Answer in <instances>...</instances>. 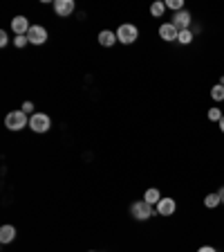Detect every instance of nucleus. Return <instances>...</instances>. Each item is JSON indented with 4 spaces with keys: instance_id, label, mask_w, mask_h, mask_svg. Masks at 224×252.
Segmentation results:
<instances>
[{
    "instance_id": "obj_1",
    "label": "nucleus",
    "mask_w": 224,
    "mask_h": 252,
    "mask_svg": "<svg viewBox=\"0 0 224 252\" xmlns=\"http://www.w3.org/2000/svg\"><path fill=\"white\" fill-rule=\"evenodd\" d=\"M5 126L9 131H23L25 126H29V115H25L23 110H11L5 117Z\"/></svg>"
},
{
    "instance_id": "obj_2",
    "label": "nucleus",
    "mask_w": 224,
    "mask_h": 252,
    "mask_svg": "<svg viewBox=\"0 0 224 252\" xmlns=\"http://www.w3.org/2000/svg\"><path fill=\"white\" fill-rule=\"evenodd\" d=\"M137 38H139V30H137L135 25H130V23L119 25V30H117V41H119V43L130 45V43H135Z\"/></svg>"
},
{
    "instance_id": "obj_3",
    "label": "nucleus",
    "mask_w": 224,
    "mask_h": 252,
    "mask_svg": "<svg viewBox=\"0 0 224 252\" xmlns=\"http://www.w3.org/2000/svg\"><path fill=\"white\" fill-rule=\"evenodd\" d=\"M29 128L34 133H47L52 128V120H50V115H45V113H34V115L29 117Z\"/></svg>"
},
{
    "instance_id": "obj_4",
    "label": "nucleus",
    "mask_w": 224,
    "mask_h": 252,
    "mask_svg": "<svg viewBox=\"0 0 224 252\" xmlns=\"http://www.w3.org/2000/svg\"><path fill=\"white\" fill-rule=\"evenodd\" d=\"M130 214H132V219H137V220H148L152 216V205H148L144 198L135 200V203L130 205Z\"/></svg>"
},
{
    "instance_id": "obj_5",
    "label": "nucleus",
    "mask_w": 224,
    "mask_h": 252,
    "mask_svg": "<svg viewBox=\"0 0 224 252\" xmlns=\"http://www.w3.org/2000/svg\"><path fill=\"white\" fill-rule=\"evenodd\" d=\"M171 23L177 27L179 32L191 30V25H193V16H191V11L182 9V11H177V14H173V21Z\"/></svg>"
},
{
    "instance_id": "obj_6",
    "label": "nucleus",
    "mask_w": 224,
    "mask_h": 252,
    "mask_svg": "<svg viewBox=\"0 0 224 252\" xmlns=\"http://www.w3.org/2000/svg\"><path fill=\"white\" fill-rule=\"evenodd\" d=\"M27 41L31 45H43L47 41V30L43 25H31L29 32H27Z\"/></svg>"
},
{
    "instance_id": "obj_7",
    "label": "nucleus",
    "mask_w": 224,
    "mask_h": 252,
    "mask_svg": "<svg viewBox=\"0 0 224 252\" xmlns=\"http://www.w3.org/2000/svg\"><path fill=\"white\" fill-rule=\"evenodd\" d=\"M74 9H76L74 0H54V14L61 16V18H68V16H72Z\"/></svg>"
},
{
    "instance_id": "obj_8",
    "label": "nucleus",
    "mask_w": 224,
    "mask_h": 252,
    "mask_svg": "<svg viewBox=\"0 0 224 252\" xmlns=\"http://www.w3.org/2000/svg\"><path fill=\"white\" fill-rule=\"evenodd\" d=\"M29 21H27L25 16H16L14 21H11V30H14V36H27V32H29Z\"/></svg>"
},
{
    "instance_id": "obj_9",
    "label": "nucleus",
    "mask_w": 224,
    "mask_h": 252,
    "mask_svg": "<svg viewBox=\"0 0 224 252\" xmlns=\"http://www.w3.org/2000/svg\"><path fill=\"white\" fill-rule=\"evenodd\" d=\"M175 210H177L175 198H162L159 203H157V214L159 216H173L175 214Z\"/></svg>"
},
{
    "instance_id": "obj_10",
    "label": "nucleus",
    "mask_w": 224,
    "mask_h": 252,
    "mask_svg": "<svg viewBox=\"0 0 224 252\" xmlns=\"http://www.w3.org/2000/svg\"><path fill=\"white\" fill-rule=\"evenodd\" d=\"M159 36L164 38V41H177V36H179V30L175 25H173V23H162V25H159Z\"/></svg>"
},
{
    "instance_id": "obj_11",
    "label": "nucleus",
    "mask_w": 224,
    "mask_h": 252,
    "mask_svg": "<svg viewBox=\"0 0 224 252\" xmlns=\"http://www.w3.org/2000/svg\"><path fill=\"white\" fill-rule=\"evenodd\" d=\"M115 43H117V32H110V30L99 32V45H103V47H112Z\"/></svg>"
},
{
    "instance_id": "obj_12",
    "label": "nucleus",
    "mask_w": 224,
    "mask_h": 252,
    "mask_svg": "<svg viewBox=\"0 0 224 252\" xmlns=\"http://www.w3.org/2000/svg\"><path fill=\"white\" fill-rule=\"evenodd\" d=\"M16 239V227L14 225H2L0 227V243H11Z\"/></svg>"
},
{
    "instance_id": "obj_13",
    "label": "nucleus",
    "mask_w": 224,
    "mask_h": 252,
    "mask_svg": "<svg viewBox=\"0 0 224 252\" xmlns=\"http://www.w3.org/2000/svg\"><path fill=\"white\" fill-rule=\"evenodd\" d=\"M144 200H146L148 205H157L159 200H162V194H159V189H155V187L148 189L146 194H144Z\"/></svg>"
},
{
    "instance_id": "obj_14",
    "label": "nucleus",
    "mask_w": 224,
    "mask_h": 252,
    "mask_svg": "<svg viewBox=\"0 0 224 252\" xmlns=\"http://www.w3.org/2000/svg\"><path fill=\"white\" fill-rule=\"evenodd\" d=\"M220 203H222V200H220V194H218V191H215V194H209L206 198H204V207H209V210H215Z\"/></svg>"
},
{
    "instance_id": "obj_15",
    "label": "nucleus",
    "mask_w": 224,
    "mask_h": 252,
    "mask_svg": "<svg viewBox=\"0 0 224 252\" xmlns=\"http://www.w3.org/2000/svg\"><path fill=\"white\" fill-rule=\"evenodd\" d=\"M164 11H166V2H159V0H157V2L150 5V14L155 16V18H162Z\"/></svg>"
},
{
    "instance_id": "obj_16",
    "label": "nucleus",
    "mask_w": 224,
    "mask_h": 252,
    "mask_svg": "<svg viewBox=\"0 0 224 252\" xmlns=\"http://www.w3.org/2000/svg\"><path fill=\"white\" fill-rule=\"evenodd\" d=\"M211 99H213V101H218V104H220V101H224V86H213V88H211Z\"/></svg>"
},
{
    "instance_id": "obj_17",
    "label": "nucleus",
    "mask_w": 224,
    "mask_h": 252,
    "mask_svg": "<svg viewBox=\"0 0 224 252\" xmlns=\"http://www.w3.org/2000/svg\"><path fill=\"white\" fill-rule=\"evenodd\" d=\"M177 41L182 43V45H188V43H193V32H191V30H184V32H179Z\"/></svg>"
},
{
    "instance_id": "obj_18",
    "label": "nucleus",
    "mask_w": 224,
    "mask_h": 252,
    "mask_svg": "<svg viewBox=\"0 0 224 252\" xmlns=\"http://www.w3.org/2000/svg\"><path fill=\"white\" fill-rule=\"evenodd\" d=\"M166 9H173L175 14L184 9V0H166Z\"/></svg>"
},
{
    "instance_id": "obj_19",
    "label": "nucleus",
    "mask_w": 224,
    "mask_h": 252,
    "mask_svg": "<svg viewBox=\"0 0 224 252\" xmlns=\"http://www.w3.org/2000/svg\"><path fill=\"white\" fill-rule=\"evenodd\" d=\"M206 117H209L211 122H218V124H220V120H222V117H224V113H222V110H220V108H209V113H206Z\"/></svg>"
},
{
    "instance_id": "obj_20",
    "label": "nucleus",
    "mask_w": 224,
    "mask_h": 252,
    "mask_svg": "<svg viewBox=\"0 0 224 252\" xmlns=\"http://www.w3.org/2000/svg\"><path fill=\"white\" fill-rule=\"evenodd\" d=\"M21 110H23V113H25V115H34V104H31V101H25V104H23L21 106Z\"/></svg>"
},
{
    "instance_id": "obj_21",
    "label": "nucleus",
    "mask_w": 224,
    "mask_h": 252,
    "mask_svg": "<svg viewBox=\"0 0 224 252\" xmlns=\"http://www.w3.org/2000/svg\"><path fill=\"white\" fill-rule=\"evenodd\" d=\"M27 43H29V41H27V36H14V45L18 47V50H21V47H25Z\"/></svg>"
},
{
    "instance_id": "obj_22",
    "label": "nucleus",
    "mask_w": 224,
    "mask_h": 252,
    "mask_svg": "<svg viewBox=\"0 0 224 252\" xmlns=\"http://www.w3.org/2000/svg\"><path fill=\"white\" fill-rule=\"evenodd\" d=\"M9 45V36H7V32H0V47H7Z\"/></svg>"
},
{
    "instance_id": "obj_23",
    "label": "nucleus",
    "mask_w": 224,
    "mask_h": 252,
    "mask_svg": "<svg viewBox=\"0 0 224 252\" xmlns=\"http://www.w3.org/2000/svg\"><path fill=\"white\" fill-rule=\"evenodd\" d=\"M198 252H218V250H215L213 246H202V248H199Z\"/></svg>"
},
{
    "instance_id": "obj_24",
    "label": "nucleus",
    "mask_w": 224,
    "mask_h": 252,
    "mask_svg": "<svg viewBox=\"0 0 224 252\" xmlns=\"http://www.w3.org/2000/svg\"><path fill=\"white\" fill-rule=\"evenodd\" d=\"M218 194H220V200H222V203H224V187H220V191H218Z\"/></svg>"
},
{
    "instance_id": "obj_25",
    "label": "nucleus",
    "mask_w": 224,
    "mask_h": 252,
    "mask_svg": "<svg viewBox=\"0 0 224 252\" xmlns=\"http://www.w3.org/2000/svg\"><path fill=\"white\" fill-rule=\"evenodd\" d=\"M220 131L224 133V117H222V120H220Z\"/></svg>"
},
{
    "instance_id": "obj_26",
    "label": "nucleus",
    "mask_w": 224,
    "mask_h": 252,
    "mask_svg": "<svg viewBox=\"0 0 224 252\" xmlns=\"http://www.w3.org/2000/svg\"><path fill=\"white\" fill-rule=\"evenodd\" d=\"M220 86H224V77H220Z\"/></svg>"
},
{
    "instance_id": "obj_27",
    "label": "nucleus",
    "mask_w": 224,
    "mask_h": 252,
    "mask_svg": "<svg viewBox=\"0 0 224 252\" xmlns=\"http://www.w3.org/2000/svg\"><path fill=\"white\" fill-rule=\"evenodd\" d=\"M90 252H97V250H90Z\"/></svg>"
}]
</instances>
